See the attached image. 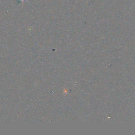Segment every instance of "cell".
<instances>
[{"label":"cell","mask_w":135,"mask_h":135,"mask_svg":"<svg viewBox=\"0 0 135 135\" xmlns=\"http://www.w3.org/2000/svg\"><path fill=\"white\" fill-rule=\"evenodd\" d=\"M20 1V2H25V1H26L27 0H19Z\"/></svg>","instance_id":"6da1fadb"}]
</instances>
